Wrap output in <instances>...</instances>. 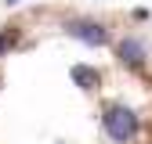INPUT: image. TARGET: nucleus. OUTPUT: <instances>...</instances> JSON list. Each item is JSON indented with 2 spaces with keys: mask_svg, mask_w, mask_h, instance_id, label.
I'll return each mask as SVG.
<instances>
[{
  "mask_svg": "<svg viewBox=\"0 0 152 144\" xmlns=\"http://www.w3.org/2000/svg\"><path fill=\"white\" fill-rule=\"evenodd\" d=\"M102 126H105V133L116 144H130L141 133V119H138V112H130V108H105Z\"/></svg>",
  "mask_w": 152,
  "mask_h": 144,
  "instance_id": "nucleus-1",
  "label": "nucleus"
},
{
  "mask_svg": "<svg viewBox=\"0 0 152 144\" xmlns=\"http://www.w3.org/2000/svg\"><path fill=\"white\" fill-rule=\"evenodd\" d=\"M65 32H69V36H76V40H83V43H91V47H98V43H105V40H109L105 25H98V22H69V25H65Z\"/></svg>",
  "mask_w": 152,
  "mask_h": 144,
  "instance_id": "nucleus-2",
  "label": "nucleus"
},
{
  "mask_svg": "<svg viewBox=\"0 0 152 144\" xmlns=\"http://www.w3.org/2000/svg\"><path fill=\"white\" fill-rule=\"evenodd\" d=\"M116 54H120V61L123 65H145V58H148V54H145V43L141 40H134V36H127V40H120V47H116Z\"/></svg>",
  "mask_w": 152,
  "mask_h": 144,
  "instance_id": "nucleus-3",
  "label": "nucleus"
},
{
  "mask_svg": "<svg viewBox=\"0 0 152 144\" xmlns=\"http://www.w3.org/2000/svg\"><path fill=\"white\" fill-rule=\"evenodd\" d=\"M72 79L80 83L83 90H94V86H98V72L87 68V65H72Z\"/></svg>",
  "mask_w": 152,
  "mask_h": 144,
  "instance_id": "nucleus-4",
  "label": "nucleus"
},
{
  "mask_svg": "<svg viewBox=\"0 0 152 144\" xmlns=\"http://www.w3.org/2000/svg\"><path fill=\"white\" fill-rule=\"evenodd\" d=\"M11 47H15V32H0V58H4Z\"/></svg>",
  "mask_w": 152,
  "mask_h": 144,
  "instance_id": "nucleus-5",
  "label": "nucleus"
},
{
  "mask_svg": "<svg viewBox=\"0 0 152 144\" xmlns=\"http://www.w3.org/2000/svg\"><path fill=\"white\" fill-rule=\"evenodd\" d=\"M7 4H18V0H7Z\"/></svg>",
  "mask_w": 152,
  "mask_h": 144,
  "instance_id": "nucleus-6",
  "label": "nucleus"
}]
</instances>
